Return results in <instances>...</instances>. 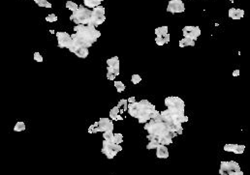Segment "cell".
Segmentation results:
<instances>
[{
  "label": "cell",
  "instance_id": "cell-17",
  "mask_svg": "<svg viewBox=\"0 0 250 175\" xmlns=\"http://www.w3.org/2000/svg\"><path fill=\"white\" fill-rule=\"evenodd\" d=\"M104 0H83V3L85 5V7H87L89 9H94L98 6H100L101 3Z\"/></svg>",
  "mask_w": 250,
  "mask_h": 175
},
{
  "label": "cell",
  "instance_id": "cell-31",
  "mask_svg": "<svg viewBox=\"0 0 250 175\" xmlns=\"http://www.w3.org/2000/svg\"><path fill=\"white\" fill-rule=\"evenodd\" d=\"M244 149H245V146H244V145H240V144H238V145H236V147L235 151H234L233 153L240 155V154H242L243 152H244Z\"/></svg>",
  "mask_w": 250,
  "mask_h": 175
},
{
  "label": "cell",
  "instance_id": "cell-37",
  "mask_svg": "<svg viewBox=\"0 0 250 175\" xmlns=\"http://www.w3.org/2000/svg\"><path fill=\"white\" fill-rule=\"evenodd\" d=\"M240 76V70H235L233 73V77H239Z\"/></svg>",
  "mask_w": 250,
  "mask_h": 175
},
{
  "label": "cell",
  "instance_id": "cell-13",
  "mask_svg": "<svg viewBox=\"0 0 250 175\" xmlns=\"http://www.w3.org/2000/svg\"><path fill=\"white\" fill-rule=\"evenodd\" d=\"M229 18L232 19H240L244 16V11L241 9H235V8H231L229 10Z\"/></svg>",
  "mask_w": 250,
  "mask_h": 175
},
{
  "label": "cell",
  "instance_id": "cell-24",
  "mask_svg": "<svg viewBox=\"0 0 250 175\" xmlns=\"http://www.w3.org/2000/svg\"><path fill=\"white\" fill-rule=\"evenodd\" d=\"M32 1H34L38 6H40V7H43V8H51L52 7L51 3H50L48 0H32Z\"/></svg>",
  "mask_w": 250,
  "mask_h": 175
},
{
  "label": "cell",
  "instance_id": "cell-2",
  "mask_svg": "<svg viewBox=\"0 0 250 175\" xmlns=\"http://www.w3.org/2000/svg\"><path fill=\"white\" fill-rule=\"evenodd\" d=\"M74 31L75 33L71 35L72 41L68 46V50L73 53L80 49H89L101 36V32L91 25L78 24L74 27Z\"/></svg>",
  "mask_w": 250,
  "mask_h": 175
},
{
  "label": "cell",
  "instance_id": "cell-34",
  "mask_svg": "<svg viewBox=\"0 0 250 175\" xmlns=\"http://www.w3.org/2000/svg\"><path fill=\"white\" fill-rule=\"evenodd\" d=\"M159 146L158 143H156V142H153V141H149L148 144L147 145V149L148 150H152V149H156L157 147Z\"/></svg>",
  "mask_w": 250,
  "mask_h": 175
},
{
  "label": "cell",
  "instance_id": "cell-18",
  "mask_svg": "<svg viewBox=\"0 0 250 175\" xmlns=\"http://www.w3.org/2000/svg\"><path fill=\"white\" fill-rule=\"evenodd\" d=\"M155 42H156V45L158 46H163L165 44H168L170 42V34H166L163 36H156Z\"/></svg>",
  "mask_w": 250,
  "mask_h": 175
},
{
  "label": "cell",
  "instance_id": "cell-38",
  "mask_svg": "<svg viewBox=\"0 0 250 175\" xmlns=\"http://www.w3.org/2000/svg\"><path fill=\"white\" fill-rule=\"evenodd\" d=\"M230 175H244L243 174V172L240 170V171H238V172H234V173H231Z\"/></svg>",
  "mask_w": 250,
  "mask_h": 175
},
{
  "label": "cell",
  "instance_id": "cell-11",
  "mask_svg": "<svg viewBox=\"0 0 250 175\" xmlns=\"http://www.w3.org/2000/svg\"><path fill=\"white\" fill-rule=\"evenodd\" d=\"M185 11V6L182 0H170L168 3L167 12L172 14H177V13H183Z\"/></svg>",
  "mask_w": 250,
  "mask_h": 175
},
{
  "label": "cell",
  "instance_id": "cell-1",
  "mask_svg": "<svg viewBox=\"0 0 250 175\" xmlns=\"http://www.w3.org/2000/svg\"><path fill=\"white\" fill-rule=\"evenodd\" d=\"M144 130L148 133L147 138L159 145H170L173 142V138L177 136L162 119L160 113L154 119H151L144 124Z\"/></svg>",
  "mask_w": 250,
  "mask_h": 175
},
{
  "label": "cell",
  "instance_id": "cell-23",
  "mask_svg": "<svg viewBox=\"0 0 250 175\" xmlns=\"http://www.w3.org/2000/svg\"><path fill=\"white\" fill-rule=\"evenodd\" d=\"M168 31H169L168 26H160V27H157L155 29V34L156 36H163L168 34Z\"/></svg>",
  "mask_w": 250,
  "mask_h": 175
},
{
  "label": "cell",
  "instance_id": "cell-9",
  "mask_svg": "<svg viewBox=\"0 0 250 175\" xmlns=\"http://www.w3.org/2000/svg\"><path fill=\"white\" fill-rule=\"evenodd\" d=\"M113 132L114 131V123L113 121L109 118H100L98 121V127H96L93 130V133L99 132Z\"/></svg>",
  "mask_w": 250,
  "mask_h": 175
},
{
  "label": "cell",
  "instance_id": "cell-12",
  "mask_svg": "<svg viewBox=\"0 0 250 175\" xmlns=\"http://www.w3.org/2000/svg\"><path fill=\"white\" fill-rule=\"evenodd\" d=\"M57 38V46L60 49H68V46L72 41L71 35L67 32H56Z\"/></svg>",
  "mask_w": 250,
  "mask_h": 175
},
{
  "label": "cell",
  "instance_id": "cell-15",
  "mask_svg": "<svg viewBox=\"0 0 250 175\" xmlns=\"http://www.w3.org/2000/svg\"><path fill=\"white\" fill-rule=\"evenodd\" d=\"M110 118L113 119V120H115V121H117V120H123L124 119L121 116L120 110L117 107V105L115 106V107H113V109L110 110Z\"/></svg>",
  "mask_w": 250,
  "mask_h": 175
},
{
  "label": "cell",
  "instance_id": "cell-4",
  "mask_svg": "<svg viewBox=\"0 0 250 175\" xmlns=\"http://www.w3.org/2000/svg\"><path fill=\"white\" fill-rule=\"evenodd\" d=\"M92 10H90L87 7H83V6H79L77 11L72 13L70 17V19L73 22L78 24H84L89 25L90 18H91Z\"/></svg>",
  "mask_w": 250,
  "mask_h": 175
},
{
  "label": "cell",
  "instance_id": "cell-36",
  "mask_svg": "<svg viewBox=\"0 0 250 175\" xmlns=\"http://www.w3.org/2000/svg\"><path fill=\"white\" fill-rule=\"evenodd\" d=\"M127 101H128V104H132V103L136 102V98L135 97H130Z\"/></svg>",
  "mask_w": 250,
  "mask_h": 175
},
{
  "label": "cell",
  "instance_id": "cell-10",
  "mask_svg": "<svg viewBox=\"0 0 250 175\" xmlns=\"http://www.w3.org/2000/svg\"><path fill=\"white\" fill-rule=\"evenodd\" d=\"M182 34L184 38H188L193 40V41H196L201 35V29L199 26H185L182 29Z\"/></svg>",
  "mask_w": 250,
  "mask_h": 175
},
{
  "label": "cell",
  "instance_id": "cell-26",
  "mask_svg": "<svg viewBox=\"0 0 250 175\" xmlns=\"http://www.w3.org/2000/svg\"><path fill=\"white\" fill-rule=\"evenodd\" d=\"M66 8H67L68 10L72 11V13H73V12H75V11L78 10L79 5H78L77 3H75V2H73V1H70V0H69V1L66 2Z\"/></svg>",
  "mask_w": 250,
  "mask_h": 175
},
{
  "label": "cell",
  "instance_id": "cell-19",
  "mask_svg": "<svg viewBox=\"0 0 250 175\" xmlns=\"http://www.w3.org/2000/svg\"><path fill=\"white\" fill-rule=\"evenodd\" d=\"M107 65L115 69H119V59L117 56H114L107 60Z\"/></svg>",
  "mask_w": 250,
  "mask_h": 175
},
{
  "label": "cell",
  "instance_id": "cell-29",
  "mask_svg": "<svg viewBox=\"0 0 250 175\" xmlns=\"http://www.w3.org/2000/svg\"><path fill=\"white\" fill-rule=\"evenodd\" d=\"M25 124L24 122H17V124L14 127L15 132H23L25 130Z\"/></svg>",
  "mask_w": 250,
  "mask_h": 175
},
{
  "label": "cell",
  "instance_id": "cell-25",
  "mask_svg": "<svg viewBox=\"0 0 250 175\" xmlns=\"http://www.w3.org/2000/svg\"><path fill=\"white\" fill-rule=\"evenodd\" d=\"M115 87L116 88L118 93H122L125 90V85L122 82H119V80H115Z\"/></svg>",
  "mask_w": 250,
  "mask_h": 175
},
{
  "label": "cell",
  "instance_id": "cell-16",
  "mask_svg": "<svg viewBox=\"0 0 250 175\" xmlns=\"http://www.w3.org/2000/svg\"><path fill=\"white\" fill-rule=\"evenodd\" d=\"M118 75H119V69H115L109 66L107 67V78L109 80H115Z\"/></svg>",
  "mask_w": 250,
  "mask_h": 175
},
{
  "label": "cell",
  "instance_id": "cell-32",
  "mask_svg": "<svg viewBox=\"0 0 250 175\" xmlns=\"http://www.w3.org/2000/svg\"><path fill=\"white\" fill-rule=\"evenodd\" d=\"M236 145H238V144H226L224 146V150L226 152H234Z\"/></svg>",
  "mask_w": 250,
  "mask_h": 175
},
{
  "label": "cell",
  "instance_id": "cell-22",
  "mask_svg": "<svg viewBox=\"0 0 250 175\" xmlns=\"http://www.w3.org/2000/svg\"><path fill=\"white\" fill-rule=\"evenodd\" d=\"M74 54L79 58H87L89 54L88 49H80L74 52Z\"/></svg>",
  "mask_w": 250,
  "mask_h": 175
},
{
  "label": "cell",
  "instance_id": "cell-6",
  "mask_svg": "<svg viewBox=\"0 0 250 175\" xmlns=\"http://www.w3.org/2000/svg\"><path fill=\"white\" fill-rule=\"evenodd\" d=\"M122 150V147L120 146V144H115L113 142H109L107 140H104L102 143V149L101 152L106 155V157L109 160L114 159L118 152H120Z\"/></svg>",
  "mask_w": 250,
  "mask_h": 175
},
{
  "label": "cell",
  "instance_id": "cell-3",
  "mask_svg": "<svg viewBox=\"0 0 250 175\" xmlns=\"http://www.w3.org/2000/svg\"><path fill=\"white\" fill-rule=\"evenodd\" d=\"M127 111L130 116L138 119V122L140 124H146L149 120L158 116L160 113L156 110L155 105L147 100H142L140 102L128 104Z\"/></svg>",
  "mask_w": 250,
  "mask_h": 175
},
{
  "label": "cell",
  "instance_id": "cell-8",
  "mask_svg": "<svg viewBox=\"0 0 250 175\" xmlns=\"http://www.w3.org/2000/svg\"><path fill=\"white\" fill-rule=\"evenodd\" d=\"M240 165L234 161H221L220 168H219V174L220 175H230L231 173L240 171Z\"/></svg>",
  "mask_w": 250,
  "mask_h": 175
},
{
  "label": "cell",
  "instance_id": "cell-33",
  "mask_svg": "<svg viewBox=\"0 0 250 175\" xmlns=\"http://www.w3.org/2000/svg\"><path fill=\"white\" fill-rule=\"evenodd\" d=\"M46 21H47L48 22H54L57 21V17L54 14H50L49 16H47V18H46Z\"/></svg>",
  "mask_w": 250,
  "mask_h": 175
},
{
  "label": "cell",
  "instance_id": "cell-21",
  "mask_svg": "<svg viewBox=\"0 0 250 175\" xmlns=\"http://www.w3.org/2000/svg\"><path fill=\"white\" fill-rule=\"evenodd\" d=\"M195 41L188 38H183L179 41V46L180 48H185V46H194Z\"/></svg>",
  "mask_w": 250,
  "mask_h": 175
},
{
  "label": "cell",
  "instance_id": "cell-7",
  "mask_svg": "<svg viewBox=\"0 0 250 175\" xmlns=\"http://www.w3.org/2000/svg\"><path fill=\"white\" fill-rule=\"evenodd\" d=\"M105 21H106V16H105V8L103 6H98V7L92 9V14H91V18H90V23L89 25L97 26L101 25Z\"/></svg>",
  "mask_w": 250,
  "mask_h": 175
},
{
  "label": "cell",
  "instance_id": "cell-35",
  "mask_svg": "<svg viewBox=\"0 0 250 175\" xmlns=\"http://www.w3.org/2000/svg\"><path fill=\"white\" fill-rule=\"evenodd\" d=\"M33 58L36 62H43V56L40 54V52H35L33 55Z\"/></svg>",
  "mask_w": 250,
  "mask_h": 175
},
{
  "label": "cell",
  "instance_id": "cell-30",
  "mask_svg": "<svg viewBox=\"0 0 250 175\" xmlns=\"http://www.w3.org/2000/svg\"><path fill=\"white\" fill-rule=\"evenodd\" d=\"M141 80H142L141 76L140 75H137V74L133 75L132 78H131V82H133V84H139L141 82Z\"/></svg>",
  "mask_w": 250,
  "mask_h": 175
},
{
  "label": "cell",
  "instance_id": "cell-27",
  "mask_svg": "<svg viewBox=\"0 0 250 175\" xmlns=\"http://www.w3.org/2000/svg\"><path fill=\"white\" fill-rule=\"evenodd\" d=\"M103 137H104V140H107L109 142H113V139H114V133L113 132H104L103 133Z\"/></svg>",
  "mask_w": 250,
  "mask_h": 175
},
{
  "label": "cell",
  "instance_id": "cell-14",
  "mask_svg": "<svg viewBox=\"0 0 250 175\" xmlns=\"http://www.w3.org/2000/svg\"><path fill=\"white\" fill-rule=\"evenodd\" d=\"M156 157L158 159L169 158V151L166 145H159L156 148Z\"/></svg>",
  "mask_w": 250,
  "mask_h": 175
},
{
  "label": "cell",
  "instance_id": "cell-5",
  "mask_svg": "<svg viewBox=\"0 0 250 175\" xmlns=\"http://www.w3.org/2000/svg\"><path fill=\"white\" fill-rule=\"evenodd\" d=\"M164 104L167 106V109L175 114L179 115H184V109H185V104L183 100L176 96H170L167 97L164 101Z\"/></svg>",
  "mask_w": 250,
  "mask_h": 175
},
{
  "label": "cell",
  "instance_id": "cell-28",
  "mask_svg": "<svg viewBox=\"0 0 250 175\" xmlns=\"http://www.w3.org/2000/svg\"><path fill=\"white\" fill-rule=\"evenodd\" d=\"M123 141V136L121 133H114V139H113V143L115 144H120Z\"/></svg>",
  "mask_w": 250,
  "mask_h": 175
},
{
  "label": "cell",
  "instance_id": "cell-20",
  "mask_svg": "<svg viewBox=\"0 0 250 175\" xmlns=\"http://www.w3.org/2000/svg\"><path fill=\"white\" fill-rule=\"evenodd\" d=\"M117 107L119 109L120 113L122 114L123 112L126 111L127 109H128V101L126 99H121L117 104Z\"/></svg>",
  "mask_w": 250,
  "mask_h": 175
}]
</instances>
